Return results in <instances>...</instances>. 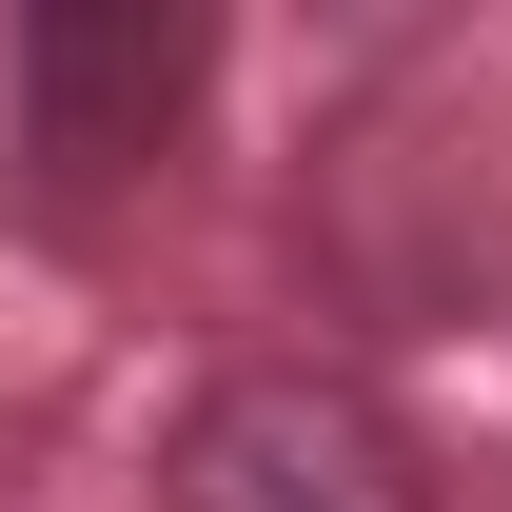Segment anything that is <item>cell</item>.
<instances>
[{
    "mask_svg": "<svg viewBox=\"0 0 512 512\" xmlns=\"http://www.w3.org/2000/svg\"><path fill=\"white\" fill-rule=\"evenodd\" d=\"M158 493L178 512H434V453L394 434L355 375H217L178 414V453H158Z\"/></svg>",
    "mask_w": 512,
    "mask_h": 512,
    "instance_id": "1",
    "label": "cell"
},
{
    "mask_svg": "<svg viewBox=\"0 0 512 512\" xmlns=\"http://www.w3.org/2000/svg\"><path fill=\"white\" fill-rule=\"evenodd\" d=\"M178 99H197V20L178 0H40V20H20V138H40L60 178L158 158Z\"/></svg>",
    "mask_w": 512,
    "mask_h": 512,
    "instance_id": "2",
    "label": "cell"
}]
</instances>
